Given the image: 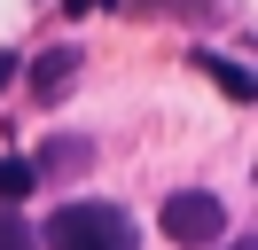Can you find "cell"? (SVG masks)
Here are the masks:
<instances>
[{
	"label": "cell",
	"mask_w": 258,
	"mask_h": 250,
	"mask_svg": "<svg viewBox=\"0 0 258 250\" xmlns=\"http://www.w3.org/2000/svg\"><path fill=\"white\" fill-rule=\"evenodd\" d=\"M47 250H141V234H133V219L117 203L71 196V203L47 211Z\"/></svg>",
	"instance_id": "cell-1"
},
{
	"label": "cell",
	"mask_w": 258,
	"mask_h": 250,
	"mask_svg": "<svg viewBox=\"0 0 258 250\" xmlns=\"http://www.w3.org/2000/svg\"><path fill=\"white\" fill-rule=\"evenodd\" d=\"M164 234L188 242V250H211L227 234V203L211 188H180V196H164Z\"/></svg>",
	"instance_id": "cell-2"
},
{
	"label": "cell",
	"mask_w": 258,
	"mask_h": 250,
	"mask_svg": "<svg viewBox=\"0 0 258 250\" xmlns=\"http://www.w3.org/2000/svg\"><path fill=\"white\" fill-rule=\"evenodd\" d=\"M71 71H79V55H71V47L39 55V62H32V94H39V102H63V94H71Z\"/></svg>",
	"instance_id": "cell-3"
},
{
	"label": "cell",
	"mask_w": 258,
	"mask_h": 250,
	"mask_svg": "<svg viewBox=\"0 0 258 250\" xmlns=\"http://www.w3.org/2000/svg\"><path fill=\"white\" fill-rule=\"evenodd\" d=\"M32 188H39V164H32V156H0V203L32 196Z\"/></svg>",
	"instance_id": "cell-4"
},
{
	"label": "cell",
	"mask_w": 258,
	"mask_h": 250,
	"mask_svg": "<svg viewBox=\"0 0 258 250\" xmlns=\"http://www.w3.org/2000/svg\"><path fill=\"white\" fill-rule=\"evenodd\" d=\"M0 250H39V227L16 211V203H0Z\"/></svg>",
	"instance_id": "cell-5"
},
{
	"label": "cell",
	"mask_w": 258,
	"mask_h": 250,
	"mask_svg": "<svg viewBox=\"0 0 258 250\" xmlns=\"http://www.w3.org/2000/svg\"><path fill=\"white\" fill-rule=\"evenodd\" d=\"M86 156H94V149H86V141H55V149L39 156V172H79Z\"/></svg>",
	"instance_id": "cell-6"
},
{
	"label": "cell",
	"mask_w": 258,
	"mask_h": 250,
	"mask_svg": "<svg viewBox=\"0 0 258 250\" xmlns=\"http://www.w3.org/2000/svg\"><path fill=\"white\" fill-rule=\"evenodd\" d=\"M204 71L219 78L227 94H258V78H250V71H235V62H219V55H204Z\"/></svg>",
	"instance_id": "cell-7"
},
{
	"label": "cell",
	"mask_w": 258,
	"mask_h": 250,
	"mask_svg": "<svg viewBox=\"0 0 258 250\" xmlns=\"http://www.w3.org/2000/svg\"><path fill=\"white\" fill-rule=\"evenodd\" d=\"M8 71H16V55H8V47H0V94H8Z\"/></svg>",
	"instance_id": "cell-8"
},
{
	"label": "cell",
	"mask_w": 258,
	"mask_h": 250,
	"mask_svg": "<svg viewBox=\"0 0 258 250\" xmlns=\"http://www.w3.org/2000/svg\"><path fill=\"white\" fill-rule=\"evenodd\" d=\"M227 250H258V234H242V242H227Z\"/></svg>",
	"instance_id": "cell-9"
}]
</instances>
